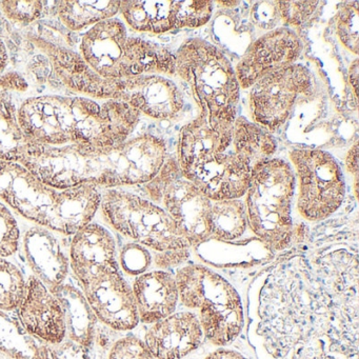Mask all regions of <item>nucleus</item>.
Masks as SVG:
<instances>
[{
	"label": "nucleus",
	"instance_id": "nucleus-1",
	"mask_svg": "<svg viewBox=\"0 0 359 359\" xmlns=\"http://www.w3.org/2000/svg\"><path fill=\"white\" fill-rule=\"evenodd\" d=\"M356 254H295L262 272L250 289L257 337L272 359H357Z\"/></svg>",
	"mask_w": 359,
	"mask_h": 359
},
{
	"label": "nucleus",
	"instance_id": "nucleus-2",
	"mask_svg": "<svg viewBox=\"0 0 359 359\" xmlns=\"http://www.w3.org/2000/svg\"><path fill=\"white\" fill-rule=\"evenodd\" d=\"M275 152L276 142L264 128L201 109L180 130L176 161L184 177L217 201L245 196L254 170Z\"/></svg>",
	"mask_w": 359,
	"mask_h": 359
},
{
	"label": "nucleus",
	"instance_id": "nucleus-3",
	"mask_svg": "<svg viewBox=\"0 0 359 359\" xmlns=\"http://www.w3.org/2000/svg\"><path fill=\"white\" fill-rule=\"evenodd\" d=\"M167 158L165 142L144 134L108 148L31 142L18 163L60 190L85 184L115 189L148 184Z\"/></svg>",
	"mask_w": 359,
	"mask_h": 359
},
{
	"label": "nucleus",
	"instance_id": "nucleus-4",
	"mask_svg": "<svg viewBox=\"0 0 359 359\" xmlns=\"http://www.w3.org/2000/svg\"><path fill=\"white\" fill-rule=\"evenodd\" d=\"M140 119V113L125 102L81 96H35L18 109L27 137L50 147L117 146L129 140Z\"/></svg>",
	"mask_w": 359,
	"mask_h": 359
},
{
	"label": "nucleus",
	"instance_id": "nucleus-5",
	"mask_svg": "<svg viewBox=\"0 0 359 359\" xmlns=\"http://www.w3.org/2000/svg\"><path fill=\"white\" fill-rule=\"evenodd\" d=\"M102 192L91 184L53 188L18 163L0 161V201L36 226L72 236L93 220Z\"/></svg>",
	"mask_w": 359,
	"mask_h": 359
},
{
	"label": "nucleus",
	"instance_id": "nucleus-6",
	"mask_svg": "<svg viewBox=\"0 0 359 359\" xmlns=\"http://www.w3.org/2000/svg\"><path fill=\"white\" fill-rule=\"evenodd\" d=\"M81 56L100 76L123 79L175 74V55L157 43L128 35L117 18L92 27L81 39Z\"/></svg>",
	"mask_w": 359,
	"mask_h": 359
},
{
	"label": "nucleus",
	"instance_id": "nucleus-7",
	"mask_svg": "<svg viewBox=\"0 0 359 359\" xmlns=\"http://www.w3.org/2000/svg\"><path fill=\"white\" fill-rule=\"evenodd\" d=\"M295 186L291 165L283 159L271 158L254 170L245 194L248 226L275 251L287 249L295 239L292 219Z\"/></svg>",
	"mask_w": 359,
	"mask_h": 359
},
{
	"label": "nucleus",
	"instance_id": "nucleus-8",
	"mask_svg": "<svg viewBox=\"0 0 359 359\" xmlns=\"http://www.w3.org/2000/svg\"><path fill=\"white\" fill-rule=\"evenodd\" d=\"M180 302L198 311L203 336L218 346H228L243 331V302L224 277L201 264H187L175 275Z\"/></svg>",
	"mask_w": 359,
	"mask_h": 359
},
{
	"label": "nucleus",
	"instance_id": "nucleus-9",
	"mask_svg": "<svg viewBox=\"0 0 359 359\" xmlns=\"http://www.w3.org/2000/svg\"><path fill=\"white\" fill-rule=\"evenodd\" d=\"M175 74L190 87L199 109L212 117H237L239 87L235 69L215 46L203 39L184 41L175 54Z\"/></svg>",
	"mask_w": 359,
	"mask_h": 359
},
{
	"label": "nucleus",
	"instance_id": "nucleus-10",
	"mask_svg": "<svg viewBox=\"0 0 359 359\" xmlns=\"http://www.w3.org/2000/svg\"><path fill=\"white\" fill-rule=\"evenodd\" d=\"M104 222L116 232L156 252L190 249L182 231L157 203L127 191L102 193L100 209Z\"/></svg>",
	"mask_w": 359,
	"mask_h": 359
},
{
	"label": "nucleus",
	"instance_id": "nucleus-11",
	"mask_svg": "<svg viewBox=\"0 0 359 359\" xmlns=\"http://www.w3.org/2000/svg\"><path fill=\"white\" fill-rule=\"evenodd\" d=\"M153 203L175 222L191 247L210 239L212 201L190 180L184 177L175 158H167L159 173L146 184Z\"/></svg>",
	"mask_w": 359,
	"mask_h": 359
},
{
	"label": "nucleus",
	"instance_id": "nucleus-12",
	"mask_svg": "<svg viewBox=\"0 0 359 359\" xmlns=\"http://www.w3.org/2000/svg\"><path fill=\"white\" fill-rule=\"evenodd\" d=\"M290 159L298 178L300 215L308 222H321L333 215L346 196L339 163L330 153L319 149H294Z\"/></svg>",
	"mask_w": 359,
	"mask_h": 359
},
{
	"label": "nucleus",
	"instance_id": "nucleus-13",
	"mask_svg": "<svg viewBox=\"0 0 359 359\" xmlns=\"http://www.w3.org/2000/svg\"><path fill=\"white\" fill-rule=\"evenodd\" d=\"M313 87L312 75L302 65L294 64L271 73L250 88V112L254 123L276 131L287 121L302 95Z\"/></svg>",
	"mask_w": 359,
	"mask_h": 359
},
{
	"label": "nucleus",
	"instance_id": "nucleus-14",
	"mask_svg": "<svg viewBox=\"0 0 359 359\" xmlns=\"http://www.w3.org/2000/svg\"><path fill=\"white\" fill-rule=\"evenodd\" d=\"M97 320L115 331H130L140 323L133 291L119 272L106 269L79 285Z\"/></svg>",
	"mask_w": 359,
	"mask_h": 359
},
{
	"label": "nucleus",
	"instance_id": "nucleus-15",
	"mask_svg": "<svg viewBox=\"0 0 359 359\" xmlns=\"http://www.w3.org/2000/svg\"><path fill=\"white\" fill-rule=\"evenodd\" d=\"M112 100L157 121H172L184 109V97L174 81L158 74H144L113 81Z\"/></svg>",
	"mask_w": 359,
	"mask_h": 359
},
{
	"label": "nucleus",
	"instance_id": "nucleus-16",
	"mask_svg": "<svg viewBox=\"0 0 359 359\" xmlns=\"http://www.w3.org/2000/svg\"><path fill=\"white\" fill-rule=\"evenodd\" d=\"M302 41L289 28L269 31L256 39L235 68L241 89H249L262 77L296 62L302 52Z\"/></svg>",
	"mask_w": 359,
	"mask_h": 359
},
{
	"label": "nucleus",
	"instance_id": "nucleus-17",
	"mask_svg": "<svg viewBox=\"0 0 359 359\" xmlns=\"http://www.w3.org/2000/svg\"><path fill=\"white\" fill-rule=\"evenodd\" d=\"M15 311L22 329L32 337L51 346L66 339L62 304L55 294L34 275L27 280L24 298Z\"/></svg>",
	"mask_w": 359,
	"mask_h": 359
},
{
	"label": "nucleus",
	"instance_id": "nucleus-18",
	"mask_svg": "<svg viewBox=\"0 0 359 359\" xmlns=\"http://www.w3.org/2000/svg\"><path fill=\"white\" fill-rule=\"evenodd\" d=\"M203 337L197 315L182 311L153 323L144 342L154 359H182L199 348Z\"/></svg>",
	"mask_w": 359,
	"mask_h": 359
},
{
	"label": "nucleus",
	"instance_id": "nucleus-19",
	"mask_svg": "<svg viewBox=\"0 0 359 359\" xmlns=\"http://www.w3.org/2000/svg\"><path fill=\"white\" fill-rule=\"evenodd\" d=\"M72 236L69 264L79 285L100 271L118 266L116 241L102 224L89 222Z\"/></svg>",
	"mask_w": 359,
	"mask_h": 359
},
{
	"label": "nucleus",
	"instance_id": "nucleus-20",
	"mask_svg": "<svg viewBox=\"0 0 359 359\" xmlns=\"http://www.w3.org/2000/svg\"><path fill=\"white\" fill-rule=\"evenodd\" d=\"M22 249L33 275L50 290L66 283L70 270L69 256L53 231L35 224L25 233Z\"/></svg>",
	"mask_w": 359,
	"mask_h": 359
},
{
	"label": "nucleus",
	"instance_id": "nucleus-21",
	"mask_svg": "<svg viewBox=\"0 0 359 359\" xmlns=\"http://www.w3.org/2000/svg\"><path fill=\"white\" fill-rule=\"evenodd\" d=\"M131 287L142 323L153 325L175 313L180 293L171 273L163 270L144 273L135 277Z\"/></svg>",
	"mask_w": 359,
	"mask_h": 359
},
{
	"label": "nucleus",
	"instance_id": "nucleus-22",
	"mask_svg": "<svg viewBox=\"0 0 359 359\" xmlns=\"http://www.w3.org/2000/svg\"><path fill=\"white\" fill-rule=\"evenodd\" d=\"M51 291L55 294L64 310L67 337L83 348L89 346L93 339L97 318L83 291L66 283Z\"/></svg>",
	"mask_w": 359,
	"mask_h": 359
},
{
	"label": "nucleus",
	"instance_id": "nucleus-23",
	"mask_svg": "<svg viewBox=\"0 0 359 359\" xmlns=\"http://www.w3.org/2000/svg\"><path fill=\"white\" fill-rule=\"evenodd\" d=\"M172 1H121L119 12L137 32L163 34L174 30Z\"/></svg>",
	"mask_w": 359,
	"mask_h": 359
},
{
	"label": "nucleus",
	"instance_id": "nucleus-24",
	"mask_svg": "<svg viewBox=\"0 0 359 359\" xmlns=\"http://www.w3.org/2000/svg\"><path fill=\"white\" fill-rule=\"evenodd\" d=\"M56 14L67 30L79 32L104 20L114 18L119 12L121 1H58Z\"/></svg>",
	"mask_w": 359,
	"mask_h": 359
},
{
	"label": "nucleus",
	"instance_id": "nucleus-25",
	"mask_svg": "<svg viewBox=\"0 0 359 359\" xmlns=\"http://www.w3.org/2000/svg\"><path fill=\"white\" fill-rule=\"evenodd\" d=\"M30 142L20 127L11 93L0 90V161L20 163Z\"/></svg>",
	"mask_w": 359,
	"mask_h": 359
},
{
	"label": "nucleus",
	"instance_id": "nucleus-26",
	"mask_svg": "<svg viewBox=\"0 0 359 359\" xmlns=\"http://www.w3.org/2000/svg\"><path fill=\"white\" fill-rule=\"evenodd\" d=\"M247 226V210L241 199L212 201L210 238L235 241L245 234Z\"/></svg>",
	"mask_w": 359,
	"mask_h": 359
},
{
	"label": "nucleus",
	"instance_id": "nucleus-27",
	"mask_svg": "<svg viewBox=\"0 0 359 359\" xmlns=\"http://www.w3.org/2000/svg\"><path fill=\"white\" fill-rule=\"evenodd\" d=\"M26 287L27 280L20 268L8 258L0 257V311L16 310Z\"/></svg>",
	"mask_w": 359,
	"mask_h": 359
},
{
	"label": "nucleus",
	"instance_id": "nucleus-28",
	"mask_svg": "<svg viewBox=\"0 0 359 359\" xmlns=\"http://www.w3.org/2000/svg\"><path fill=\"white\" fill-rule=\"evenodd\" d=\"M213 3L182 0L172 1V22L174 30L182 28H199L205 26L212 18Z\"/></svg>",
	"mask_w": 359,
	"mask_h": 359
},
{
	"label": "nucleus",
	"instance_id": "nucleus-29",
	"mask_svg": "<svg viewBox=\"0 0 359 359\" xmlns=\"http://www.w3.org/2000/svg\"><path fill=\"white\" fill-rule=\"evenodd\" d=\"M358 3H346L336 16V33L340 43L348 51L358 54Z\"/></svg>",
	"mask_w": 359,
	"mask_h": 359
},
{
	"label": "nucleus",
	"instance_id": "nucleus-30",
	"mask_svg": "<svg viewBox=\"0 0 359 359\" xmlns=\"http://www.w3.org/2000/svg\"><path fill=\"white\" fill-rule=\"evenodd\" d=\"M0 11L8 22L28 26L36 22L45 12V3L31 1H0Z\"/></svg>",
	"mask_w": 359,
	"mask_h": 359
},
{
	"label": "nucleus",
	"instance_id": "nucleus-31",
	"mask_svg": "<svg viewBox=\"0 0 359 359\" xmlns=\"http://www.w3.org/2000/svg\"><path fill=\"white\" fill-rule=\"evenodd\" d=\"M20 243V230L18 220L8 205L0 201V257L14 255Z\"/></svg>",
	"mask_w": 359,
	"mask_h": 359
},
{
	"label": "nucleus",
	"instance_id": "nucleus-32",
	"mask_svg": "<svg viewBox=\"0 0 359 359\" xmlns=\"http://www.w3.org/2000/svg\"><path fill=\"white\" fill-rule=\"evenodd\" d=\"M152 257L148 248L138 243H129L121 249L119 264L127 274L138 276L144 274L150 266Z\"/></svg>",
	"mask_w": 359,
	"mask_h": 359
},
{
	"label": "nucleus",
	"instance_id": "nucleus-33",
	"mask_svg": "<svg viewBox=\"0 0 359 359\" xmlns=\"http://www.w3.org/2000/svg\"><path fill=\"white\" fill-rule=\"evenodd\" d=\"M318 5V1H277L281 20L293 27L306 24Z\"/></svg>",
	"mask_w": 359,
	"mask_h": 359
},
{
	"label": "nucleus",
	"instance_id": "nucleus-34",
	"mask_svg": "<svg viewBox=\"0 0 359 359\" xmlns=\"http://www.w3.org/2000/svg\"><path fill=\"white\" fill-rule=\"evenodd\" d=\"M108 359H154L144 342L135 336L117 340L109 353Z\"/></svg>",
	"mask_w": 359,
	"mask_h": 359
},
{
	"label": "nucleus",
	"instance_id": "nucleus-35",
	"mask_svg": "<svg viewBox=\"0 0 359 359\" xmlns=\"http://www.w3.org/2000/svg\"><path fill=\"white\" fill-rule=\"evenodd\" d=\"M254 22L262 28L270 30L281 20L279 15L277 1H262L257 3L252 9Z\"/></svg>",
	"mask_w": 359,
	"mask_h": 359
},
{
	"label": "nucleus",
	"instance_id": "nucleus-36",
	"mask_svg": "<svg viewBox=\"0 0 359 359\" xmlns=\"http://www.w3.org/2000/svg\"><path fill=\"white\" fill-rule=\"evenodd\" d=\"M190 256L189 249L170 250V251L157 252L155 256V264L161 269L178 266L184 264Z\"/></svg>",
	"mask_w": 359,
	"mask_h": 359
},
{
	"label": "nucleus",
	"instance_id": "nucleus-37",
	"mask_svg": "<svg viewBox=\"0 0 359 359\" xmlns=\"http://www.w3.org/2000/svg\"><path fill=\"white\" fill-rule=\"evenodd\" d=\"M29 83H27L26 79L18 72H8L0 76V90L1 91L18 92V93H24L28 91Z\"/></svg>",
	"mask_w": 359,
	"mask_h": 359
},
{
	"label": "nucleus",
	"instance_id": "nucleus-38",
	"mask_svg": "<svg viewBox=\"0 0 359 359\" xmlns=\"http://www.w3.org/2000/svg\"><path fill=\"white\" fill-rule=\"evenodd\" d=\"M346 168L351 174L355 176V182H357V173H358V146L356 144L348 151L346 156Z\"/></svg>",
	"mask_w": 359,
	"mask_h": 359
},
{
	"label": "nucleus",
	"instance_id": "nucleus-39",
	"mask_svg": "<svg viewBox=\"0 0 359 359\" xmlns=\"http://www.w3.org/2000/svg\"><path fill=\"white\" fill-rule=\"evenodd\" d=\"M205 359H247L241 353L235 352V351L224 350V348H220V350L215 351V352L211 353L208 355Z\"/></svg>",
	"mask_w": 359,
	"mask_h": 359
},
{
	"label": "nucleus",
	"instance_id": "nucleus-40",
	"mask_svg": "<svg viewBox=\"0 0 359 359\" xmlns=\"http://www.w3.org/2000/svg\"><path fill=\"white\" fill-rule=\"evenodd\" d=\"M357 81H358V60H355L350 68V83L351 87L353 88V92H354L355 97H356L357 92Z\"/></svg>",
	"mask_w": 359,
	"mask_h": 359
},
{
	"label": "nucleus",
	"instance_id": "nucleus-41",
	"mask_svg": "<svg viewBox=\"0 0 359 359\" xmlns=\"http://www.w3.org/2000/svg\"><path fill=\"white\" fill-rule=\"evenodd\" d=\"M8 60H9V55H8L7 46L5 41L0 39V72L7 66Z\"/></svg>",
	"mask_w": 359,
	"mask_h": 359
},
{
	"label": "nucleus",
	"instance_id": "nucleus-42",
	"mask_svg": "<svg viewBox=\"0 0 359 359\" xmlns=\"http://www.w3.org/2000/svg\"><path fill=\"white\" fill-rule=\"evenodd\" d=\"M10 31H11V28H10L9 22H8L7 18L0 11V39L7 36Z\"/></svg>",
	"mask_w": 359,
	"mask_h": 359
},
{
	"label": "nucleus",
	"instance_id": "nucleus-43",
	"mask_svg": "<svg viewBox=\"0 0 359 359\" xmlns=\"http://www.w3.org/2000/svg\"><path fill=\"white\" fill-rule=\"evenodd\" d=\"M217 4H220V5H224L226 7H235V5H238L239 1H229V3H226H226H224V1H218Z\"/></svg>",
	"mask_w": 359,
	"mask_h": 359
}]
</instances>
